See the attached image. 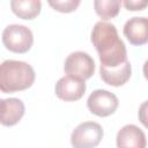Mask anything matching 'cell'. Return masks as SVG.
<instances>
[{"mask_svg":"<svg viewBox=\"0 0 148 148\" xmlns=\"http://www.w3.org/2000/svg\"><path fill=\"white\" fill-rule=\"evenodd\" d=\"M124 7L127 10H142L148 6V0H139V1H134V0H126L123 2Z\"/></svg>","mask_w":148,"mask_h":148,"instance_id":"15","label":"cell"},{"mask_svg":"<svg viewBox=\"0 0 148 148\" xmlns=\"http://www.w3.org/2000/svg\"><path fill=\"white\" fill-rule=\"evenodd\" d=\"M142 72H143V76L148 80V60L145 61L143 64V68H142Z\"/></svg>","mask_w":148,"mask_h":148,"instance_id":"17","label":"cell"},{"mask_svg":"<svg viewBox=\"0 0 148 148\" xmlns=\"http://www.w3.org/2000/svg\"><path fill=\"white\" fill-rule=\"evenodd\" d=\"M116 142L118 148H146L147 146L143 131L133 124L125 125L118 131Z\"/></svg>","mask_w":148,"mask_h":148,"instance_id":"9","label":"cell"},{"mask_svg":"<svg viewBox=\"0 0 148 148\" xmlns=\"http://www.w3.org/2000/svg\"><path fill=\"white\" fill-rule=\"evenodd\" d=\"M24 103L15 97L3 98L0 104V123L3 126L16 125L24 116Z\"/></svg>","mask_w":148,"mask_h":148,"instance_id":"10","label":"cell"},{"mask_svg":"<svg viewBox=\"0 0 148 148\" xmlns=\"http://www.w3.org/2000/svg\"><path fill=\"white\" fill-rule=\"evenodd\" d=\"M12 12L22 20H32L39 15L42 2L38 0H13L10 1Z\"/></svg>","mask_w":148,"mask_h":148,"instance_id":"12","label":"cell"},{"mask_svg":"<svg viewBox=\"0 0 148 148\" xmlns=\"http://www.w3.org/2000/svg\"><path fill=\"white\" fill-rule=\"evenodd\" d=\"M103 138V128L98 123L83 121L77 125L71 134L73 148H95Z\"/></svg>","mask_w":148,"mask_h":148,"instance_id":"4","label":"cell"},{"mask_svg":"<svg viewBox=\"0 0 148 148\" xmlns=\"http://www.w3.org/2000/svg\"><path fill=\"white\" fill-rule=\"evenodd\" d=\"M121 2L119 0H96L94 2L95 12L102 20H110L119 14Z\"/></svg>","mask_w":148,"mask_h":148,"instance_id":"13","label":"cell"},{"mask_svg":"<svg viewBox=\"0 0 148 148\" xmlns=\"http://www.w3.org/2000/svg\"><path fill=\"white\" fill-rule=\"evenodd\" d=\"M2 43L10 52L25 53L34 44V35L32 31L25 25L10 24L2 31Z\"/></svg>","mask_w":148,"mask_h":148,"instance_id":"3","label":"cell"},{"mask_svg":"<svg viewBox=\"0 0 148 148\" xmlns=\"http://www.w3.org/2000/svg\"><path fill=\"white\" fill-rule=\"evenodd\" d=\"M49 5L57 12L60 13H71L74 12L79 5H80V0H65V1H49Z\"/></svg>","mask_w":148,"mask_h":148,"instance_id":"14","label":"cell"},{"mask_svg":"<svg viewBox=\"0 0 148 148\" xmlns=\"http://www.w3.org/2000/svg\"><path fill=\"white\" fill-rule=\"evenodd\" d=\"M118 105V97L113 92H110L104 89L94 90L87 99V106L89 111L97 117L111 116L112 113H114Z\"/></svg>","mask_w":148,"mask_h":148,"instance_id":"6","label":"cell"},{"mask_svg":"<svg viewBox=\"0 0 148 148\" xmlns=\"http://www.w3.org/2000/svg\"><path fill=\"white\" fill-rule=\"evenodd\" d=\"M86 82L81 79L66 75L58 80L56 83V95L65 102H75L79 101L86 91Z\"/></svg>","mask_w":148,"mask_h":148,"instance_id":"7","label":"cell"},{"mask_svg":"<svg viewBox=\"0 0 148 148\" xmlns=\"http://www.w3.org/2000/svg\"><path fill=\"white\" fill-rule=\"evenodd\" d=\"M91 43L99 56L101 66L116 67L127 61L126 46L112 23L97 22L91 31Z\"/></svg>","mask_w":148,"mask_h":148,"instance_id":"1","label":"cell"},{"mask_svg":"<svg viewBox=\"0 0 148 148\" xmlns=\"http://www.w3.org/2000/svg\"><path fill=\"white\" fill-rule=\"evenodd\" d=\"M34 68L20 60H5L0 66V89L5 94L22 91L35 82Z\"/></svg>","mask_w":148,"mask_h":148,"instance_id":"2","label":"cell"},{"mask_svg":"<svg viewBox=\"0 0 148 148\" xmlns=\"http://www.w3.org/2000/svg\"><path fill=\"white\" fill-rule=\"evenodd\" d=\"M126 39L135 46H141L148 43V17H132L126 21L124 29Z\"/></svg>","mask_w":148,"mask_h":148,"instance_id":"8","label":"cell"},{"mask_svg":"<svg viewBox=\"0 0 148 148\" xmlns=\"http://www.w3.org/2000/svg\"><path fill=\"white\" fill-rule=\"evenodd\" d=\"M64 71L69 76H74L86 81L94 75L95 61L86 52H72L65 60Z\"/></svg>","mask_w":148,"mask_h":148,"instance_id":"5","label":"cell"},{"mask_svg":"<svg viewBox=\"0 0 148 148\" xmlns=\"http://www.w3.org/2000/svg\"><path fill=\"white\" fill-rule=\"evenodd\" d=\"M138 117H139L140 123H141L146 128H148V101H145V102L140 105L139 112H138Z\"/></svg>","mask_w":148,"mask_h":148,"instance_id":"16","label":"cell"},{"mask_svg":"<svg viewBox=\"0 0 148 148\" xmlns=\"http://www.w3.org/2000/svg\"><path fill=\"white\" fill-rule=\"evenodd\" d=\"M132 74V67L130 61H125L116 67H99V75L101 79L109 86L120 87L125 84Z\"/></svg>","mask_w":148,"mask_h":148,"instance_id":"11","label":"cell"}]
</instances>
